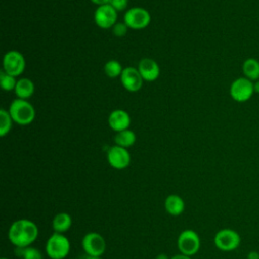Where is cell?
I'll use <instances>...</instances> for the list:
<instances>
[{
    "instance_id": "cell-29",
    "label": "cell",
    "mask_w": 259,
    "mask_h": 259,
    "mask_svg": "<svg viewBox=\"0 0 259 259\" xmlns=\"http://www.w3.org/2000/svg\"><path fill=\"white\" fill-rule=\"evenodd\" d=\"M170 259H191L190 256H187V255H184V254H177V255H174L173 257H171Z\"/></svg>"
},
{
    "instance_id": "cell-22",
    "label": "cell",
    "mask_w": 259,
    "mask_h": 259,
    "mask_svg": "<svg viewBox=\"0 0 259 259\" xmlns=\"http://www.w3.org/2000/svg\"><path fill=\"white\" fill-rule=\"evenodd\" d=\"M122 67L116 60H110L104 65V72L109 78H115L121 75Z\"/></svg>"
},
{
    "instance_id": "cell-17",
    "label": "cell",
    "mask_w": 259,
    "mask_h": 259,
    "mask_svg": "<svg viewBox=\"0 0 259 259\" xmlns=\"http://www.w3.org/2000/svg\"><path fill=\"white\" fill-rule=\"evenodd\" d=\"M14 92L18 98L27 99L31 97L34 92V84L28 78H21L17 80Z\"/></svg>"
},
{
    "instance_id": "cell-16",
    "label": "cell",
    "mask_w": 259,
    "mask_h": 259,
    "mask_svg": "<svg viewBox=\"0 0 259 259\" xmlns=\"http://www.w3.org/2000/svg\"><path fill=\"white\" fill-rule=\"evenodd\" d=\"M73 221L69 213L67 212H59L57 213L52 222V227L54 232L64 234L72 227Z\"/></svg>"
},
{
    "instance_id": "cell-1",
    "label": "cell",
    "mask_w": 259,
    "mask_h": 259,
    "mask_svg": "<svg viewBox=\"0 0 259 259\" xmlns=\"http://www.w3.org/2000/svg\"><path fill=\"white\" fill-rule=\"evenodd\" d=\"M38 236V228L28 219H19L11 224L8 239L16 248L29 247Z\"/></svg>"
},
{
    "instance_id": "cell-6",
    "label": "cell",
    "mask_w": 259,
    "mask_h": 259,
    "mask_svg": "<svg viewBox=\"0 0 259 259\" xmlns=\"http://www.w3.org/2000/svg\"><path fill=\"white\" fill-rule=\"evenodd\" d=\"M177 247L181 254L192 256L195 255L200 248V239L193 230H184L177 239Z\"/></svg>"
},
{
    "instance_id": "cell-7",
    "label": "cell",
    "mask_w": 259,
    "mask_h": 259,
    "mask_svg": "<svg viewBox=\"0 0 259 259\" xmlns=\"http://www.w3.org/2000/svg\"><path fill=\"white\" fill-rule=\"evenodd\" d=\"M81 244L84 253L91 256L101 257L106 250L105 239L96 232H90L84 235Z\"/></svg>"
},
{
    "instance_id": "cell-8",
    "label": "cell",
    "mask_w": 259,
    "mask_h": 259,
    "mask_svg": "<svg viewBox=\"0 0 259 259\" xmlns=\"http://www.w3.org/2000/svg\"><path fill=\"white\" fill-rule=\"evenodd\" d=\"M123 20L128 28L143 29L149 25L151 21V15L145 8L133 7L124 13Z\"/></svg>"
},
{
    "instance_id": "cell-15",
    "label": "cell",
    "mask_w": 259,
    "mask_h": 259,
    "mask_svg": "<svg viewBox=\"0 0 259 259\" xmlns=\"http://www.w3.org/2000/svg\"><path fill=\"white\" fill-rule=\"evenodd\" d=\"M165 209L171 215H179L185 209L184 200L177 194H170L165 199Z\"/></svg>"
},
{
    "instance_id": "cell-28",
    "label": "cell",
    "mask_w": 259,
    "mask_h": 259,
    "mask_svg": "<svg viewBox=\"0 0 259 259\" xmlns=\"http://www.w3.org/2000/svg\"><path fill=\"white\" fill-rule=\"evenodd\" d=\"M77 259H101L100 257H96V256H91V255H88L86 253H84L83 255L79 256Z\"/></svg>"
},
{
    "instance_id": "cell-30",
    "label": "cell",
    "mask_w": 259,
    "mask_h": 259,
    "mask_svg": "<svg viewBox=\"0 0 259 259\" xmlns=\"http://www.w3.org/2000/svg\"><path fill=\"white\" fill-rule=\"evenodd\" d=\"M254 90H255L256 93H259V80L255 81V83H254Z\"/></svg>"
},
{
    "instance_id": "cell-25",
    "label": "cell",
    "mask_w": 259,
    "mask_h": 259,
    "mask_svg": "<svg viewBox=\"0 0 259 259\" xmlns=\"http://www.w3.org/2000/svg\"><path fill=\"white\" fill-rule=\"evenodd\" d=\"M109 4L116 10L121 11L124 10L128 4V0H110Z\"/></svg>"
},
{
    "instance_id": "cell-4",
    "label": "cell",
    "mask_w": 259,
    "mask_h": 259,
    "mask_svg": "<svg viewBox=\"0 0 259 259\" xmlns=\"http://www.w3.org/2000/svg\"><path fill=\"white\" fill-rule=\"evenodd\" d=\"M215 247L223 252H231L236 250L241 243V237L239 233L233 229H222L213 238Z\"/></svg>"
},
{
    "instance_id": "cell-21",
    "label": "cell",
    "mask_w": 259,
    "mask_h": 259,
    "mask_svg": "<svg viewBox=\"0 0 259 259\" xmlns=\"http://www.w3.org/2000/svg\"><path fill=\"white\" fill-rule=\"evenodd\" d=\"M15 254L21 257L22 259H42V255L37 248L34 247H25V248H16Z\"/></svg>"
},
{
    "instance_id": "cell-24",
    "label": "cell",
    "mask_w": 259,
    "mask_h": 259,
    "mask_svg": "<svg viewBox=\"0 0 259 259\" xmlns=\"http://www.w3.org/2000/svg\"><path fill=\"white\" fill-rule=\"evenodd\" d=\"M127 25L125 23H115L113 25V29H112V32L114 35L118 36V37H121V36H124L126 31H127Z\"/></svg>"
},
{
    "instance_id": "cell-20",
    "label": "cell",
    "mask_w": 259,
    "mask_h": 259,
    "mask_svg": "<svg viewBox=\"0 0 259 259\" xmlns=\"http://www.w3.org/2000/svg\"><path fill=\"white\" fill-rule=\"evenodd\" d=\"M12 118L9 113L4 108L0 109V136L5 137L11 130Z\"/></svg>"
},
{
    "instance_id": "cell-11",
    "label": "cell",
    "mask_w": 259,
    "mask_h": 259,
    "mask_svg": "<svg viewBox=\"0 0 259 259\" xmlns=\"http://www.w3.org/2000/svg\"><path fill=\"white\" fill-rule=\"evenodd\" d=\"M116 19L117 12L110 4L98 6L94 12V21L100 28L112 27L115 24Z\"/></svg>"
},
{
    "instance_id": "cell-12",
    "label": "cell",
    "mask_w": 259,
    "mask_h": 259,
    "mask_svg": "<svg viewBox=\"0 0 259 259\" xmlns=\"http://www.w3.org/2000/svg\"><path fill=\"white\" fill-rule=\"evenodd\" d=\"M143 78L137 68L126 67L122 70L120 75V82L122 86L131 92H136L141 89L143 85Z\"/></svg>"
},
{
    "instance_id": "cell-18",
    "label": "cell",
    "mask_w": 259,
    "mask_h": 259,
    "mask_svg": "<svg viewBox=\"0 0 259 259\" xmlns=\"http://www.w3.org/2000/svg\"><path fill=\"white\" fill-rule=\"evenodd\" d=\"M244 77L251 81L259 80V61L255 58H248L244 61L242 66Z\"/></svg>"
},
{
    "instance_id": "cell-32",
    "label": "cell",
    "mask_w": 259,
    "mask_h": 259,
    "mask_svg": "<svg viewBox=\"0 0 259 259\" xmlns=\"http://www.w3.org/2000/svg\"><path fill=\"white\" fill-rule=\"evenodd\" d=\"M1 259H7V258H5V257H2V258H1Z\"/></svg>"
},
{
    "instance_id": "cell-5",
    "label": "cell",
    "mask_w": 259,
    "mask_h": 259,
    "mask_svg": "<svg viewBox=\"0 0 259 259\" xmlns=\"http://www.w3.org/2000/svg\"><path fill=\"white\" fill-rule=\"evenodd\" d=\"M254 93V82L246 77L237 78L230 87V95L237 102L248 101Z\"/></svg>"
},
{
    "instance_id": "cell-10",
    "label": "cell",
    "mask_w": 259,
    "mask_h": 259,
    "mask_svg": "<svg viewBox=\"0 0 259 259\" xmlns=\"http://www.w3.org/2000/svg\"><path fill=\"white\" fill-rule=\"evenodd\" d=\"M107 161L112 168L122 170L130 166L131 155L125 148L115 145L109 148L107 152Z\"/></svg>"
},
{
    "instance_id": "cell-2",
    "label": "cell",
    "mask_w": 259,
    "mask_h": 259,
    "mask_svg": "<svg viewBox=\"0 0 259 259\" xmlns=\"http://www.w3.org/2000/svg\"><path fill=\"white\" fill-rule=\"evenodd\" d=\"M13 121L20 125H26L33 121L35 117L34 107L25 99H14L8 109Z\"/></svg>"
},
{
    "instance_id": "cell-23",
    "label": "cell",
    "mask_w": 259,
    "mask_h": 259,
    "mask_svg": "<svg viewBox=\"0 0 259 259\" xmlns=\"http://www.w3.org/2000/svg\"><path fill=\"white\" fill-rule=\"evenodd\" d=\"M16 83L17 81L15 80V77L7 74L4 71L0 72V85L3 90H6V91L14 90Z\"/></svg>"
},
{
    "instance_id": "cell-3",
    "label": "cell",
    "mask_w": 259,
    "mask_h": 259,
    "mask_svg": "<svg viewBox=\"0 0 259 259\" xmlns=\"http://www.w3.org/2000/svg\"><path fill=\"white\" fill-rule=\"evenodd\" d=\"M71 249L69 239L60 233L54 232L46 243V253L51 259H65Z\"/></svg>"
},
{
    "instance_id": "cell-19",
    "label": "cell",
    "mask_w": 259,
    "mask_h": 259,
    "mask_svg": "<svg viewBox=\"0 0 259 259\" xmlns=\"http://www.w3.org/2000/svg\"><path fill=\"white\" fill-rule=\"evenodd\" d=\"M114 142H115V145L126 149L135 144L136 134L128 128L118 132V133H116V135L114 137Z\"/></svg>"
},
{
    "instance_id": "cell-9",
    "label": "cell",
    "mask_w": 259,
    "mask_h": 259,
    "mask_svg": "<svg viewBox=\"0 0 259 259\" xmlns=\"http://www.w3.org/2000/svg\"><path fill=\"white\" fill-rule=\"evenodd\" d=\"M25 69V59L18 51H9L3 57V71L7 74L17 77Z\"/></svg>"
},
{
    "instance_id": "cell-27",
    "label": "cell",
    "mask_w": 259,
    "mask_h": 259,
    "mask_svg": "<svg viewBox=\"0 0 259 259\" xmlns=\"http://www.w3.org/2000/svg\"><path fill=\"white\" fill-rule=\"evenodd\" d=\"M91 2H93L94 4L101 6V5H105V4H109L110 0H90Z\"/></svg>"
},
{
    "instance_id": "cell-13",
    "label": "cell",
    "mask_w": 259,
    "mask_h": 259,
    "mask_svg": "<svg viewBox=\"0 0 259 259\" xmlns=\"http://www.w3.org/2000/svg\"><path fill=\"white\" fill-rule=\"evenodd\" d=\"M138 70L143 80L148 82L155 81L160 75V68L158 64L156 63V61L149 58H145L140 61Z\"/></svg>"
},
{
    "instance_id": "cell-14",
    "label": "cell",
    "mask_w": 259,
    "mask_h": 259,
    "mask_svg": "<svg viewBox=\"0 0 259 259\" xmlns=\"http://www.w3.org/2000/svg\"><path fill=\"white\" fill-rule=\"evenodd\" d=\"M108 124L116 133L127 130L131 124L130 114L123 109H115L108 116Z\"/></svg>"
},
{
    "instance_id": "cell-26",
    "label": "cell",
    "mask_w": 259,
    "mask_h": 259,
    "mask_svg": "<svg viewBox=\"0 0 259 259\" xmlns=\"http://www.w3.org/2000/svg\"><path fill=\"white\" fill-rule=\"evenodd\" d=\"M248 259H259V253L257 251H250L247 255Z\"/></svg>"
},
{
    "instance_id": "cell-31",
    "label": "cell",
    "mask_w": 259,
    "mask_h": 259,
    "mask_svg": "<svg viewBox=\"0 0 259 259\" xmlns=\"http://www.w3.org/2000/svg\"><path fill=\"white\" fill-rule=\"evenodd\" d=\"M156 259H170V258H168L166 254H159Z\"/></svg>"
}]
</instances>
